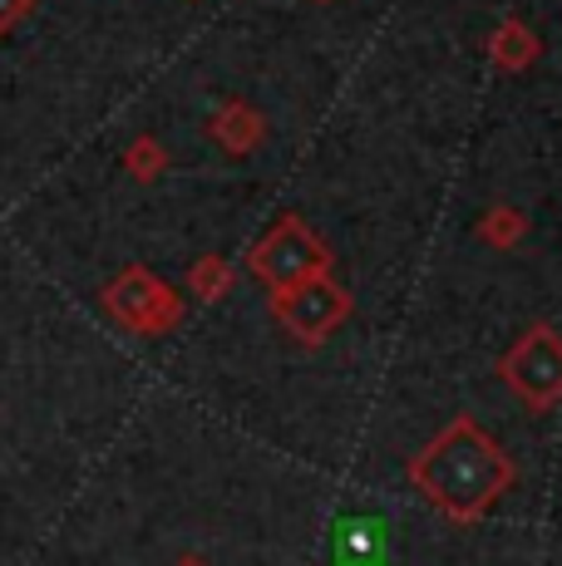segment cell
Masks as SVG:
<instances>
[{
	"label": "cell",
	"instance_id": "cell-1",
	"mask_svg": "<svg viewBox=\"0 0 562 566\" xmlns=\"http://www.w3.org/2000/svg\"><path fill=\"white\" fill-rule=\"evenodd\" d=\"M331 552L345 566H375L385 557V527L375 517H345L336 532H331Z\"/></svg>",
	"mask_w": 562,
	"mask_h": 566
},
{
	"label": "cell",
	"instance_id": "cell-2",
	"mask_svg": "<svg viewBox=\"0 0 562 566\" xmlns=\"http://www.w3.org/2000/svg\"><path fill=\"white\" fill-rule=\"evenodd\" d=\"M25 6H30V0H0V30H6L10 20H15L20 10H25Z\"/></svg>",
	"mask_w": 562,
	"mask_h": 566
}]
</instances>
